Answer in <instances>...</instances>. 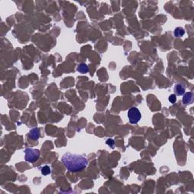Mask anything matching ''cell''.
Wrapping results in <instances>:
<instances>
[{
  "label": "cell",
  "mask_w": 194,
  "mask_h": 194,
  "mask_svg": "<svg viewBox=\"0 0 194 194\" xmlns=\"http://www.w3.org/2000/svg\"><path fill=\"white\" fill-rule=\"evenodd\" d=\"M62 162L67 169L71 172L80 171L86 168L88 161L81 155L67 153L62 157Z\"/></svg>",
  "instance_id": "cell-1"
},
{
  "label": "cell",
  "mask_w": 194,
  "mask_h": 194,
  "mask_svg": "<svg viewBox=\"0 0 194 194\" xmlns=\"http://www.w3.org/2000/svg\"><path fill=\"white\" fill-rule=\"evenodd\" d=\"M127 116L130 122L133 124H136L141 120V113L136 107H132L127 112Z\"/></svg>",
  "instance_id": "cell-2"
},
{
  "label": "cell",
  "mask_w": 194,
  "mask_h": 194,
  "mask_svg": "<svg viewBox=\"0 0 194 194\" xmlns=\"http://www.w3.org/2000/svg\"><path fill=\"white\" fill-rule=\"evenodd\" d=\"M25 153V160L28 162H35L38 160L40 155V152L38 149L27 148L24 150Z\"/></svg>",
  "instance_id": "cell-3"
},
{
  "label": "cell",
  "mask_w": 194,
  "mask_h": 194,
  "mask_svg": "<svg viewBox=\"0 0 194 194\" xmlns=\"http://www.w3.org/2000/svg\"><path fill=\"white\" fill-rule=\"evenodd\" d=\"M183 103L184 105H190L193 102V94L191 92H188L185 93L183 96Z\"/></svg>",
  "instance_id": "cell-4"
},
{
  "label": "cell",
  "mask_w": 194,
  "mask_h": 194,
  "mask_svg": "<svg viewBox=\"0 0 194 194\" xmlns=\"http://www.w3.org/2000/svg\"><path fill=\"white\" fill-rule=\"evenodd\" d=\"M40 136V132H39V128H33V129L30 130V133H29V137L32 139L33 140H37Z\"/></svg>",
  "instance_id": "cell-5"
},
{
  "label": "cell",
  "mask_w": 194,
  "mask_h": 194,
  "mask_svg": "<svg viewBox=\"0 0 194 194\" xmlns=\"http://www.w3.org/2000/svg\"><path fill=\"white\" fill-rule=\"evenodd\" d=\"M175 93L177 96H182L185 93V86L181 84H177L175 86Z\"/></svg>",
  "instance_id": "cell-6"
},
{
  "label": "cell",
  "mask_w": 194,
  "mask_h": 194,
  "mask_svg": "<svg viewBox=\"0 0 194 194\" xmlns=\"http://www.w3.org/2000/svg\"><path fill=\"white\" fill-rule=\"evenodd\" d=\"M174 34L176 37H181L185 34V30L183 28L179 27H177L175 29V31H174Z\"/></svg>",
  "instance_id": "cell-7"
},
{
  "label": "cell",
  "mask_w": 194,
  "mask_h": 194,
  "mask_svg": "<svg viewBox=\"0 0 194 194\" xmlns=\"http://www.w3.org/2000/svg\"><path fill=\"white\" fill-rule=\"evenodd\" d=\"M78 71L81 74H86L89 71V68L86 64L82 63L78 67Z\"/></svg>",
  "instance_id": "cell-8"
},
{
  "label": "cell",
  "mask_w": 194,
  "mask_h": 194,
  "mask_svg": "<svg viewBox=\"0 0 194 194\" xmlns=\"http://www.w3.org/2000/svg\"><path fill=\"white\" fill-rule=\"evenodd\" d=\"M41 172L43 175H48L51 173V169L49 166L45 165V166L43 167L41 169Z\"/></svg>",
  "instance_id": "cell-9"
},
{
  "label": "cell",
  "mask_w": 194,
  "mask_h": 194,
  "mask_svg": "<svg viewBox=\"0 0 194 194\" xmlns=\"http://www.w3.org/2000/svg\"><path fill=\"white\" fill-rule=\"evenodd\" d=\"M168 100H169V102H170L171 103H175V102H176V100H177V97H176V95L175 94H171V95L169 96V97H168Z\"/></svg>",
  "instance_id": "cell-10"
},
{
  "label": "cell",
  "mask_w": 194,
  "mask_h": 194,
  "mask_svg": "<svg viewBox=\"0 0 194 194\" xmlns=\"http://www.w3.org/2000/svg\"><path fill=\"white\" fill-rule=\"evenodd\" d=\"M106 144L108 145V146H110L112 148H113V146H114V141L113 140H112V139H109V140H108L106 141Z\"/></svg>",
  "instance_id": "cell-11"
}]
</instances>
